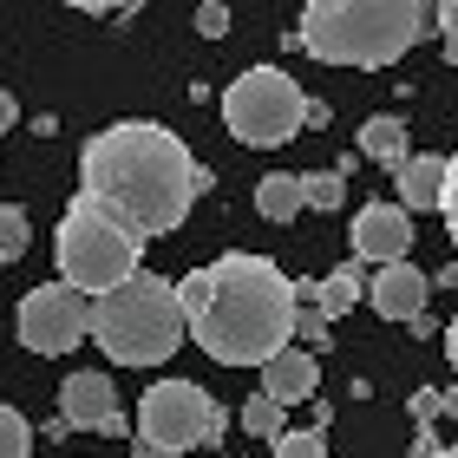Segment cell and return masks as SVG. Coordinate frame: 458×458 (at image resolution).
I'll list each match as a JSON object with an SVG mask.
<instances>
[{"label":"cell","instance_id":"obj_19","mask_svg":"<svg viewBox=\"0 0 458 458\" xmlns=\"http://www.w3.org/2000/svg\"><path fill=\"white\" fill-rule=\"evenodd\" d=\"M27 452H33V426H27V412L0 406V458H27Z\"/></svg>","mask_w":458,"mask_h":458},{"label":"cell","instance_id":"obj_1","mask_svg":"<svg viewBox=\"0 0 458 458\" xmlns=\"http://www.w3.org/2000/svg\"><path fill=\"white\" fill-rule=\"evenodd\" d=\"M197 191H203V164L183 151L177 131H164L151 118L106 124L79 151V197H92L131 236H171L191 216Z\"/></svg>","mask_w":458,"mask_h":458},{"label":"cell","instance_id":"obj_11","mask_svg":"<svg viewBox=\"0 0 458 458\" xmlns=\"http://www.w3.org/2000/svg\"><path fill=\"white\" fill-rule=\"evenodd\" d=\"M426 295H432V276H426V268H412V262L373 268V282H367V308L380 321H406V327L426 315Z\"/></svg>","mask_w":458,"mask_h":458},{"label":"cell","instance_id":"obj_8","mask_svg":"<svg viewBox=\"0 0 458 458\" xmlns=\"http://www.w3.org/2000/svg\"><path fill=\"white\" fill-rule=\"evenodd\" d=\"M13 327H20V347H33V353L53 360V353H72L92 335V301L79 295L72 282H39V288H27Z\"/></svg>","mask_w":458,"mask_h":458},{"label":"cell","instance_id":"obj_7","mask_svg":"<svg viewBox=\"0 0 458 458\" xmlns=\"http://www.w3.org/2000/svg\"><path fill=\"white\" fill-rule=\"evenodd\" d=\"M223 439V406L197 380H157L138 400V445L131 458H177Z\"/></svg>","mask_w":458,"mask_h":458},{"label":"cell","instance_id":"obj_18","mask_svg":"<svg viewBox=\"0 0 458 458\" xmlns=\"http://www.w3.org/2000/svg\"><path fill=\"white\" fill-rule=\"evenodd\" d=\"M301 191H308V210H341L347 203V177L341 171H308Z\"/></svg>","mask_w":458,"mask_h":458},{"label":"cell","instance_id":"obj_4","mask_svg":"<svg viewBox=\"0 0 458 458\" xmlns=\"http://www.w3.org/2000/svg\"><path fill=\"white\" fill-rule=\"evenodd\" d=\"M191 335V321H183V301H177V282L151 276V268H138L124 288L92 301V341L106 347V360L118 367H157L171 360Z\"/></svg>","mask_w":458,"mask_h":458},{"label":"cell","instance_id":"obj_2","mask_svg":"<svg viewBox=\"0 0 458 458\" xmlns=\"http://www.w3.org/2000/svg\"><path fill=\"white\" fill-rule=\"evenodd\" d=\"M191 341L216 367H268L276 353L295 347V282L268 256L229 249L210 268H191L177 282Z\"/></svg>","mask_w":458,"mask_h":458},{"label":"cell","instance_id":"obj_24","mask_svg":"<svg viewBox=\"0 0 458 458\" xmlns=\"http://www.w3.org/2000/svg\"><path fill=\"white\" fill-rule=\"evenodd\" d=\"M445 229L458 242V151H452V177H445Z\"/></svg>","mask_w":458,"mask_h":458},{"label":"cell","instance_id":"obj_25","mask_svg":"<svg viewBox=\"0 0 458 458\" xmlns=\"http://www.w3.org/2000/svg\"><path fill=\"white\" fill-rule=\"evenodd\" d=\"M13 124H20V98H13V92H0V138H7Z\"/></svg>","mask_w":458,"mask_h":458},{"label":"cell","instance_id":"obj_6","mask_svg":"<svg viewBox=\"0 0 458 458\" xmlns=\"http://www.w3.org/2000/svg\"><path fill=\"white\" fill-rule=\"evenodd\" d=\"M308 98L295 86V72H282V66H249L236 72L223 86V124H229V138H242L249 151H276V144H288L308 124Z\"/></svg>","mask_w":458,"mask_h":458},{"label":"cell","instance_id":"obj_16","mask_svg":"<svg viewBox=\"0 0 458 458\" xmlns=\"http://www.w3.org/2000/svg\"><path fill=\"white\" fill-rule=\"evenodd\" d=\"M27 242H33V223L20 203H0V268H13L20 256H27Z\"/></svg>","mask_w":458,"mask_h":458},{"label":"cell","instance_id":"obj_27","mask_svg":"<svg viewBox=\"0 0 458 458\" xmlns=\"http://www.w3.org/2000/svg\"><path fill=\"white\" fill-rule=\"evenodd\" d=\"M445 353H452V367H458V321L445 327Z\"/></svg>","mask_w":458,"mask_h":458},{"label":"cell","instance_id":"obj_15","mask_svg":"<svg viewBox=\"0 0 458 458\" xmlns=\"http://www.w3.org/2000/svg\"><path fill=\"white\" fill-rule=\"evenodd\" d=\"M301 210H308V191H301L295 171H276V177L256 183V216L262 223H295Z\"/></svg>","mask_w":458,"mask_h":458},{"label":"cell","instance_id":"obj_28","mask_svg":"<svg viewBox=\"0 0 458 458\" xmlns=\"http://www.w3.org/2000/svg\"><path fill=\"white\" fill-rule=\"evenodd\" d=\"M432 458H458V452H452V445H439V452H432Z\"/></svg>","mask_w":458,"mask_h":458},{"label":"cell","instance_id":"obj_5","mask_svg":"<svg viewBox=\"0 0 458 458\" xmlns=\"http://www.w3.org/2000/svg\"><path fill=\"white\" fill-rule=\"evenodd\" d=\"M59 282H72L79 295H112L138 276V256H144V236H131L118 216H106L92 197H72L66 216H59Z\"/></svg>","mask_w":458,"mask_h":458},{"label":"cell","instance_id":"obj_20","mask_svg":"<svg viewBox=\"0 0 458 458\" xmlns=\"http://www.w3.org/2000/svg\"><path fill=\"white\" fill-rule=\"evenodd\" d=\"M276 458H327L321 426H308V432H282V439H276Z\"/></svg>","mask_w":458,"mask_h":458},{"label":"cell","instance_id":"obj_12","mask_svg":"<svg viewBox=\"0 0 458 458\" xmlns=\"http://www.w3.org/2000/svg\"><path fill=\"white\" fill-rule=\"evenodd\" d=\"M315 386H321V367H315V353H308V347H288V353H276V360L262 367V393L282 412L301 406V400H315Z\"/></svg>","mask_w":458,"mask_h":458},{"label":"cell","instance_id":"obj_14","mask_svg":"<svg viewBox=\"0 0 458 458\" xmlns=\"http://www.w3.org/2000/svg\"><path fill=\"white\" fill-rule=\"evenodd\" d=\"M360 157H367V164H386V171H406V164H412L406 124H400V118H367V124H360Z\"/></svg>","mask_w":458,"mask_h":458},{"label":"cell","instance_id":"obj_26","mask_svg":"<svg viewBox=\"0 0 458 458\" xmlns=\"http://www.w3.org/2000/svg\"><path fill=\"white\" fill-rule=\"evenodd\" d=\"M439 406H445L452 420H458V386H445V393H439Z\"/></svg>","mask_w":458,"mask_h":458},{"label":"cell","instance_id":"obj_17","mask_svg":"<svg viewBox=\"0 0 458 458\" xmlns=\"http://www.w3.org/2000/svg\"><path fill=\"white\" fill-rule=\"evenodd\" d=\"M242 432H249V439H282V406L276 400H268V393H256V400H242Z\"/></svg>","mask_w":458,"mask_h":458},{"label":"cell","instance_id":"obj_22","mask_svg":"<svg viewBox=\"0 0 458 458\" xmlns=\"http://www.w3.org/2000/svg\"><path fill=\"white\" fill-rule=\"evenodd\" d=\"M432 27H439V47H445V59H458V0L432 7Z\"/></svg>","mask_w":458,"mask_h":458},{"label":"cell","instance_id":"obj_23","mask_svg":"<svg viewBox=\"0 0 458 458\" xmlns=\"http://www.w3.org/2000/svg\"><path fill=\"white\" fill-rule=\"evenodd\" d=\"M197 33L203 39H223L229 33V7H223V0H203V7H197Z\"/></svg>","mask_w":458,"mask_h":458},{"label":"cell","instance_id":"obj_21","mask_svg":"<svg viewBox=\"0 0 458 458\" xmlns=\"http://www.w3.org/2000/svg\"><path fill=\"white\" fill-rule=\"evenodd\" d=\"M295 341L327 347V315H321V308H301V301H295Z\"/></svg>","mask_w":458,"mask_h":458},{"label":"cell","instance_id":"obj_13","mask_svg":"<svg viewBox=\"0 0 458 458\" xmlns=\"http://www.w3.org/2000/svg\"><path fill=\"white\" fill-rule=\"evenodd\" d=\"M445 177H452V157H432V151H420L400 171V210L412 216V210H445Z\"/></svg>","mask_w":458,"mask_h":458},{"label":"cell","instance_id":"obj_10","mask_svg":"<svg viewBox=\"0 0 458 458\" xmlns=\"http://www.w3.org/2000/svg\"><path fill=\"white\" fill-rule=\"evenodd\" d=\"M353 256L373 268H393L412 256V216L400 203H360L353 210Z\"/></svg>","mask_w":458,"mask_h":458},{"label":"cell","instance_id":"obj_9","mask_svg":"<svg viewBox=\"0 0 458 458\" xmlns=\"http://www.w3.org/2000/svg\"><path fill=\"white\" fill-rule=\"evenodd\" d=\"M59 420H66V432H72V426H79V432H124L112 373H92V367L66 373V386H59Z\"/></svg>","mask_w":458,"mask_h":458},{"label":"cell","instance_id":"obj_3","mask_svg":"<svg viewBox=\"0 0 458 458\" xmlns=\"http://www.w3.org/2000/svg\"><path fill=\"white\" fill-rule=\"evenodd\" d=\"M426 27H432V7H420V0H308L295 39L321 66L380 72L420 47Z\"/></svg>","mask_w":458,"mask_h":458}]
</instances>
